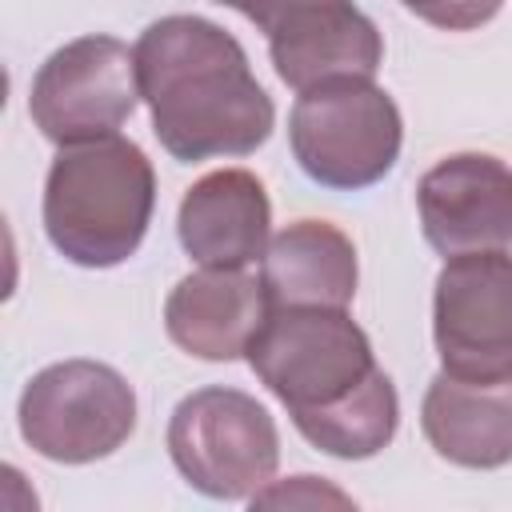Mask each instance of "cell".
Wrapping results in <instances>:
<instances>
[{"mask_svg": "<svg viewBox=\"0 0 512 512\" xmlns=\"http://www.w3.org/2000/svg\"><path fill=\"white\" fill-rule=\"evenodd\" d=\"M140 100L156 140L184 164L256 152L276 124L272 96L232 32L204 16H164L136 40Z\"/></svg>", "mask_w": 512, "mask_h": 512, "instance_id": "6da1fadb", "label": "cell"}, {"mask_svg": "<svg viewBox=\"0 0 512 512\" xmlns=\"http://www.w3.org/2000/svg\"><path fill=\"white\" fill-rule=\"evenodd\" d=\"M156 176L140 144L104 136L60 148L44 180V232L80 268L124 264L152 220Z\"/></svg>", "mask_w": 512, "mask_h": 512, "instance_id": "7a4b0ae2", "label": "cell"}, {"mask_svg": "<svg viewBox=\"0 0 512 512\" xmlns=\"http://www.w3.org/2000/svg\"><path fill=\"white\" fill-rule=\"evenodd\" d=\"M288 144L308 180L356 192L380 184L396 168L404 120L396 100L372 80H328L296 96Z\"/></svg>", "mask_w": 512, "mask_h": 512, "instance_id": "3957f363", "label": "cell"}, {"mask_svg": "<svg viewBox=\"0 0 512 512\" xmlns=\"http://www.w3.org/2000/svg\"><path fill=\"white\" fill-rule=\"evenodd\" d=\"M176 472L212 500H252L280 464V432L268 408L240 388H196L168 416Z\"/></svg>", "mask_w": 512, "mask_h": 512, "instance_id": "277c9868", "label": "cell"}, {"mask_svg": "<svg viewBox=\"0 0 512 512\" xmlns=\"http://www.w3.org/2000/svg\"><path fill=\"white\" fill-rule=\"evenodd\" d=\"M244 356L288 416L336 404L376 372L372 344L344 308H272Z\"/></svg>", "mask_w": 512, "mask_h": 512, "instance_id": "5b68a950", "label": "cell"}, {"mask_svg": "<svg viewBox=\"0 0 512 512\" xmlns=\"http://www.w3.org/2000/svg\"><path fill=\"white\" fill-rule=\"evenodd\" d=\"M16 424L36 456L52 464H92L132 436L136 392L112 364L60 360L24 384Z\"/></svg>", "mask_w": 512, "mask_h": 512, "instance_id": "8992f818", "label": "cell"}, {"mask_svg": "<svg viewBox=\"0 0 512 512\" xmlns=\"http://www.w3.org/2000/svg\"><path fill=\"white\" fill-rule=\"evenodd\" d=\"M140 104L136 52L104 32L56 48L32 76V124L60 148L116 136Z\"/></svg>", "mask_w": 512, "mask_h": 512, "instance_id": "52a82bcc", "label": "cell"}, {"mask_svg": "<svg viewBox=\"0 0 512 512\" xmlns=\"http://www.w3.org/2000/svg\"><path fill=\"white\" fill-rule=\"evenodd\" d=\"M432 340L448 376H512V256L504 248L444 260L432 292Z\"/></svg>", "mask_w": 512, "mask_h": 512, "instance_id": "ba28073f", "label": "cell"}, {"mask_svg": "<svg viewBox=\"0 0 512 512\" xmlns=\"http://www.w3.org/2000/svg\"><path fill=\"white\" fill-rule=\"evenodd\" d=\"M420 232L440 256L512 244V168L488 152H452L416 184Z\"/></svg>", "mask_w": 512, "mask_h": 512, "instance_id": "9c48e42d", "label": "cell"}, {"mask_svg": "<svg viewBox=\"0 0 512 512\" xmlns=\"http://www.w3.org/2000/svg\"><path fill=\"white\" fill-rule=\"evenodd\" d=\"M268 312L272 300L264 276H252L248 268H200L168 292L164 328L188 356L228 364L248 352Z\"/></svg>", "mask_w": 512, "mask_h": 512, "instance_id": "30bf717a", "label": "cell"}, {"mask_svg": "<svg viewBox=\"0 0 512 512\" xmlns=\"http://www.w3.org/2000/svg\"><path fill=\"white\" fill-rule=\"evenodd\" d=\"M272 204L248 168H216L200 176L176 212L180 248L200 268H248L268 248Z\"/></svg>", "mask_w": 512, "mask_h": 512, "instance_id": "8fae6325", "label": "cell"}, {"mask_svg": "<svg viewBox=\"0 0 512 512\" xmlns=\"http://www.w3.org/2000/svg\"><path fill=\"white\" fill-rule=\"evenodd\" d=\"M268 56L276 76L304 92L328 80H372L384 60V40L352 0H336L276 24L268 32Z\"/></svg>", "mask_w": 512, "mask_h": 512, "instance_id": "7c38bea8", "label": "cell"}, {"mask_svg": "<svg viewBox=\"0 0 512 512\" xmlns=\"http://www.w3.org/2000/svg\"><path fill=\"white\" fill-rule=\"evenodd\" d=\"M420 428L448 464L480 472L512 464V376L460 380L440 372L424 392Z\"/></svg>", "mask_w": 512, "mask_h": 512, "instance_id": "4fadbf2b", "label": "cell"}, {"mask_svg": "<svg viewBox=\"0 0 512 512\" xmlns=\"http://www.w3.org/2000/svg\"><path fill=\"white\" fill-rule=\"evenodd\" d=\"M260 276L272 308H348L360 264L352 240L336 224L292 220L268 240Z\"/></svg>", "mask_w": 512, "mask_h": 512, "instance_id": "5bb4252c", "label": "cell"}, {"mask_svg": "<svg viewBox=\"0 0 512 512\" xmlns=\"http://www.w3.org/2000/svg\"><path fill=\"white\" fill-rule=\"evenodd\" d=\"M292 424L312 448H320L336 460H368V456L384 452L396 436V424H400L396 384L388 372L376 368L356 392H348L336 404L296 412Z\"/></svg>", "mask_w": 512, "mask_h": 512, "instance_id": "9a60e30c", "label": "cell"}, {"mask_svg": "<svg viewBox=\"0 0 512 512\" xmlns=\"http://www.w3.org/2000/svg\"><path fill=\"white\" fill-rule=\"evenodd\" d=\"M348 508L352 496H344L340 488H332L328 480H316V476H292V480H268L256 496H252V508Z\"/></svg>", "mask_w": 512, "mask_h": 512, "instance_id": "2e32d148", "label": "cell"}, {"mask_svg": "<svg viewBox=\"0 0 512 512\" xmlns=\"http://www.w3.org/2000/svg\"><path fill=\"white\" fill-rule=\"evenodd\" d=\"M408 12H416L420 20L448 28V32H468L488 24L500 12V0H400Z\"/></svg>", "mask_w": 512, "mask_h": 512, "instance_id": "e0dca14e", "label": "cell"}, {"mask_svg": "<svg viewBox=\"0 0 512 512\" xmlns=\"http://www.w3.org/2000/svg\"><path fill=\"white\" fill-rule=\"evenodd\" d=\"M216 4H224V8H236L240 16H248L264 36L276 28V24H284L288 16H296V12H304V8H316V4H336V0H216Z\"/></svg>", "mask_w": 512, "mask_h": 512, "instance_id": "ac0fdd59", "label": "cell"}]
</instances>
